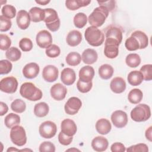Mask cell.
<instances>
[{"label": "cell", "mask_w": 152, "mask_h": 152, "mask_svg": "<svg viewBox=\"0 0 152 152\" xmlns=\"http://www.w3.org/2000/svg\"><path fill=\"white\" fill-rule=\"evenodd\" d=\"M36 2L40 5H45L47 4H48L49 2H50V1H36Z\"/></svg>", "instance_id": "9f6ffc18"}, {"label": "cell", "mask_w": 152, "mask_h": 152, "mask_svg": "<svg viewBox=\"0 0 152 152\" xmlns=\"http://www.w3.org/2000/svg\"><path fill=\"white\" fill-rule=\"evenodd\" d=\"M5 56L10 61L15 62L20 59L21 53L17 48L11 47L6 51Z\"/></svg>", "instance_id": "e575fe53"}, {"label": "cell", "mask_w": 152, "mask_h": 152, "mask_svg": "<svg viewBox=\"0 0 152 152\" xmlns=\"http://www.w3.org/2000/svg\"><path fill=\"white\" fill-rule=\"evenodd\" d=\"M58 69L54 65H48L43 69L42 77L47 82L52 83L56 81L58 77Z\"/></svg>", "instance_id": "4fadbf2b"}, {"label": "cell", "mask_w": 152, "mask_h": 152, "mask_svg": "<svg viewBox=\"0 0 152 152\" xmlns=\"http://www.w3.org/2000/svg\"><path fill=\"white\" fill-rule=\"evenodd\" d=\"M106 38L113 39L121 44L122 40V31L118 27L110 26L106 32Z\"/></svg>", "instance_id": "4316f807"}, {"label": "cell", "mask_w": 152, "mask_h": 152, "mask_svg": "<svg viewBox=\"0 0 152 152\" xmlns=\"http://www.w3.org/2000/svg\"><path fill=\"white\" fill-rule=\"evenodd\" d=\"M4 123L7 128H12L20 123V117L17 114L10 113L5 116Z\"/></svg>", "instance_id": "d6a6232c"}, {"label": "cell", "mask_w": 152, "mask_h": 152, "mask_svg": "<svg viewBox=\"0 0 152 152\" xmlns=\"http://www.w3.org/2000/svg\"><path fill=\"white\" fill-rule=\"evenodd\" d=\"M65 61L70 66H77L80 64L81 61V56L80 53L75 52H72L69 53L66 58Z\"/></svg>", "instance_id": "836d02e7"}, {"label": "cell", "mask_w": 152, "mask_h": 152, "mask_svg": "<svg viewBox=\"0 0 152 152\" xmlns=\"http://www.w3.org/2000/svg\"><path fill=\"white\" fill-rule=\"evenodd\" d=\"M125 48L129 51H134L140 49V44L136 38L131 36L128 37L125 43Z\"/></svg>", "instance_id": "ab89813d"}, {"label": "cell", "mask_w": 152, "mask_h": 152, "mask_svg": "<svg viewBox=\"0 0 152 152\" xmlns=\"http://www.w3.org/2000/svg\"><path fill=\"white\" fill-rule=\"evenodd\" d=\"M131 36L137 39L140 44V49H144L147 47L148 45V39L145 33L140 30H137L131 34Z\"/></svg>", "instance_id": "f1b7e54d"}, {"label": "cell", "mask_w": 152, "mask_h": 152, "mask_svg": "<svg viewBox=\"0 0 152 152\" xmlns=\"http://www.w3.org/2000/svg\"><path fill=\"white\" fill-rule=\"evenodd\" d=\"M110 87L111 90L115 93H122L126 89V83L122 78L115 77L111 81Z\"/></svg>", "instance_id": "44dd1931"}, {"label": "cell", "mask_w": 152, "mask_h": 152, "mask_svg": "<svg viewBox=\"0 0 152 152\" xmlns=\"http://www.w3.org/2000/svg\"><path fill=\"white\" fill-rule=\"evenodd\" d=\"M40 68L37 64L31 62L26 64L23 69V75L28 79H33L37 76Z\"/></svg>", "instance_id": "2e32d148"}, {"label": "cell", "mask_w": 152, "mask_h": 152, "mask_svg": "<svg viewBox=\"0 0 152 152\" xmlns=\"http://www.w3.org/2000/svg\"><path fill=\"white\" fill-rule=\"evenodd\" d=\"M20 151V150H18V149H17V148H14V147H12L9 148L7 150V151H8H8Z\"/></svg>", "instance_id": "6f0895ef"}, {"label": "cell", "mask_w": 152, "mask_h": 152, "mask_svg": "<svg viewBox=\"0 0 152 152\" xmlns=\"http://www.w3.org/2000/svg\"><path fill=\"white\" fill-rule=\"evenodd\" d=\"M113 68L109 64H103L99 68V74L100 78L103 80L110 78L113 74Z\"/></svg>", "instance_id": "4dcf8cb0"}, {"label": "cell", "mask_w": 152, "mask_h": 152, "mask_svg": "<svg viewBox=\"0 0 152 152\" xmlns=\"http://www.w3.org/2000/svg\"><path fill=\"white\" fill-rule=\"evenodd\" d=\"M73 137L72 136H68L64 134L61 131L58 135V140L61 144L64 145H68L71 143L72 141Z\"/></svg>", "instance_id": "f907efd6"}, {"label": "cell", "mask_w": 152, "mask_h": 152, "mask_svg": "<svg viewBox=\"0 0 152 152\" xmlns=\"http://www.w3.org/2000/svg\"><path fill=\"white\" fill-rule=\"evenodd\" d=\"M84 36L88 43L92 46L97 47L102 45L104 40L103 32L94 26L87 27L85 31Z\"/></svg>", "instance_id": "7a4b0ae2"}, {"label": "cell", "mask_w": 152, "mask_h": 152, "mask_svg": "<svg viewBox=\"0 0 152 152\" xmlns=\"http://www.w3.org/2000/svg\"><path fill=\"white\" fill-rule=\"evenodd\" d=\"M126 65L131 68H136L141 63V58L137 53H130L125 59Z\"/></svg>", "instance_id": "d590c367"}, {"label": "cell", "mask_w": 152, "mask_h": 152, "mask_svg": "<svg viewBox=\"0 0 152 152\" xmlns=\"http://www.w3.org/2000/svg\"><path fill=\"white\" fill-rule=\"evenodd\" d=\"M90 2L91 1L87 0H67L65 1V5L69 10L75 11L81 7L87 6Z\"/></svg>", "instance_id": "83f0119b"}, {"label": "cell", "mask_w": 152, "mask_h": 152, "mask_svg": "<svg viewBox=\"0 0 152 152\" xmlns=\"http://www.w3.org/2000/svg\"><path fill=\"white\" fill-rule=\"evenodd\" d=\"M126 151H131V152H137V151H142V152H147L148 151V146L144 143H140L138 144H135L134 145H131L128 147Z\"/></svg>", "instance_id": "681fc988"}, {"label": "cell", "mask_w": 152, "mask_h": 152, "mask_svg": "<svg viewBox=\"0 0 152 152\" xmlns=\"http://www.w3.org/2000/svg\"><path fill=\"white\" fill-rule=\"evenodd\" d=\"M49 110V106L45 102H40L37 103L34 107V113L39 118L46 116L48 114Z\"/></svg>", "instance_id": "f546056e"}, {"label": "cell", "mask_w": 152, "mask_h": 152, "mask_svg": "<svg viewBox=\"0 0 152 152\" xmlns=\"http://www.w3.org/2000/svg\"><path fill=\"white\" fill-rule=\"evenodd\" d=\"M100 6H102L107 9L109 12L112 11L115 8L116 2L115 1H97Z\"/></svg>", "instance_id": "816d5d0a"}, {"label": "cell", "mask_w": 152, "mask_h": 152, "mask_svg": "<svg viewBox=\"0 0 152 152\" xmlns=\"http://www.w3.org/2000/svg\"><path fill=\"white\" fill-rule=\"evenodd\" d=\"M18 87L17 80L14 77H7L0 82L1 90L6 93L12 94L16 91Z\"/></svg>", "instance_id": "9c48e42d"}, {"label": "cell", "mask_w": 152, "mask_h": 152, "mask_svg": "<svg viewBox=\"0 0 152 152\" xmlns=\"http://www.w3.org/2000/svg\"><path fill=\"white\" fill-rule=\"evenodd\" d=\"M30 17L29 13H28L25 10H20L18 11L17 18L16 21L18 27L21 30H26L27 29L30 24Z\"/></svg>", "instance_id": "9a60e30c"}, {"label": "cell", "mask_w": 152, "mask_h": 152, "mask_svg": "<svg viewBox=\"0 0 152 152\" xmlns=\"http://www.w3.org/2000/svg\"><path fill=\"white\" fill-rule=\"evenodd\" d=\"M93 86L92 81L88 83H83L80 80H78L77 83V87L79 91L83 93H86L90 91Z\"/></svg>", "instance_id": "bcb514c9"}, {"label": "cell", "mask_w": 152, "mask_h": 152, "mask_svg": "<svg viewBox=\"0 0 152 152\" xmlns=\"http://www.w3.org/2000/svg\"><path fill=\"white\" fill-rule=\"evenodd\" d=\"M50 92V95L53 99L60 101L65 99L67 93V90L62 84L56 83L52 86Z\"/></svg>", "instance_id": "5bb4252c"}, {"label": "cell", "mask_w": 152, "mask_h": 152, "mask_svg": "<svg viewBox=\"0 0 152 152\" xmlns=\"http://www.w3.org/2000/svg\"><path fill=\"white\" fill-rule=\"evenodd\" d=\"M94 76V68L89 65L84 66L79 71V80L83 83H88L92 81Z\"/></svg>", "instance_id": "d6986e66"}, {"label": "cell", "mask_w": 152, "mask_h": 152, "mask_svg": "<svg viewBox=\"0 0 152 152\" xmlns=\"http://www.w3.org/2000/svg\"><path fill=\"white\" fill-rule=\"evenodd\" d=\"M21 96L30 101H37L42 97V92L40 89L35 86L34 84L30 82L23 83L20 88Z\"/></svg>", "instance_id": "6da1fadb"}, {"label": "cell", "mask_w": 152, "mask_h": 152, "mask_svg": "<svg viewBox=\"0 0 152 152\" xmlns=\"http://www.w3.org/2000/svg\"><path fill=\"white\" fill-rule=\"evenodd\" d=\"M151 128L152 126H150L146 131H145V137L148 139L150 141H151Z\"/></svg>", "instance_id": "11a10c76"}, {"label": "cell", "mask_w": 152, "mask_h": 152, "mask_svg": "<svg viewBox=\"0 0 152 152\" xmlns=\"http://www.w3.org/2000/svg\"><path fill=\"white\" fill-rule=\"evenodd\" d=\"M29 15L31 21L34 23L40 22L44 20L45 17V10L44 9L34 7L30 10Z\"/></svg>", "instance_id": "d4e9b609"}, {"label": "cell", "mask_w": 152, "mask_h": 152, "mask_svg": "<svg viewBox=\"0 0 152 152\" xmlns=\"http://www.w3.org/2000/svg\"><path fill=\"white\" fill-rule=\"evenodd\" d=\"M119 45L120 43L113 39L106 38L104 49V55L110 59L115 58L119 53Z\"/></svg>", "instance_id": "52a82bcc"}, {"label": "cell", "mask_w": 152, "mask_h": 152, "mask_svg": "<svg viewBox=\"0 0 152 152\" xmlns=\"http://www.w3.org/2000/svg\"><path fill=\"white\" fill-rule=\"evenodd\" d=\"M91 145L94 150L98 152H102L105 151L107 148L109 142L106 138L102 136H97L93 139Z\"/></svg>", "instance_id": "ffe728a7"}, {"label": "cell", "mask_w": 152, "mask_h": 152, "mask_svg": "<svg viewBox=\"0 0 152 152\" xmlns=\"http://www.w3.org/2000/svg\"><path fill=\"white\" fill-rule=\"evenodd\" d=\"M45 52L48 57L54 58L60 55L61 50L58 46L56 45H52L46 49Z\"/></svg>", "instance_id": "ee69618b"}, {"label": "cell", "mask_w": 152, "mask_h": 152, "mask_svg": "<svg viewBox=\"0 0 152 152\" xmlns=\"http://www.w3.org/2000/svg\"><path fill=\"white\" fill-rule=\"evenodd\" d=\"M143 97L142 91L139 88H134L131 90L128 95V99L129 102L132 104L139 103Z\"/></svg>", "instance_id": "1f68e13d"}, {"label": "cell", "mask_w": 152, "mask_h": 152, "mask_svg": "<svg viewBox=\"0 0 152 152\" xmlns=\"http://www.w3.org/2000/svg\"><path fill=\"white\" fill-rule=\"evenodd\" d=\"M10 138L12 143L17 146L21 147L25 145L27 137L24 128L20 125L13 126L10 131Z\"/></svg>", "instance_id": "8992f818"}, {"label": "cell", "mask_w": 152, "mask_h": 152, "mask_svg": "<svg viewBox=\"0 0 152 152\" xmlns=\"http://www.w3.org/2000/svg\"><path fill=\"white\" fill-rule=\"evenodd\" d=\"M74 26L79 28H82L84 27L87 22V15L83 12L77 13L74 17Z\"/></svg>", "instance_id": "8d00e7d4"}, {"label": "cell", "mask_w": 152, "mask_h": 152, "mask_svg": "<svg viewBox=\"0 0 152 152\" xmlns=\"http://www.w3.org/2000/svg\"><path fill=\"white\" fill-rule=\"evenodd\" d=\"M150 116V108L145 104H138L131 112V118L135 122H144L148 120Z\"/></svg>", "instance_id": "277c9868"}, {"label": "cell", "mask_w": 152, "mask_h": 152, "mask_svg": "<svg viewBox=\"0 0 152 152\" xmlns=\"http://www.w3.org/2000/svg\"><path fill=\"white\" fill-rule=\"evenodd\" d=\"M1 12L3 16L8 19H11L15 16L16 9L11 5H5L2 8Z\"/></svg>", "instance_id": "f35d334b"}, {"label": "cell", "mask_w": 152, "mask_h": 152, "mask_svg": "<svg viewBox=\"0 0 152 152\" xmlns=\"http://www.w3.org/2000/svg\"><path fill=\"white\" fill-rule=\"evenodd\" d=\"M140 72L143 75V78L145 81H150L152 80V65H144L140 68Z\"/></svg>", "instance_id": "60d3db41"}, {"label": "cell", "mask_w": 152, "mask_h": 152, "mask_svg": "<svg viewBox=\"0 0 152 152\" xmlns=\"http://www.w3.org/2000/svg\"><path fill=\"white\" fill-rule=\"evenodd\" d=\"M111 151L112 152H124L126 149L125 145L121 142H115L110 147Z\"/></svg>", "instance_id": "f5cc1de1"}, {"label": "cell", "mask_w": 152, "mask_h": 152, "mask_svg": "<svg viewBox=\"0 0 152 152\" xmlns=\"http://www.w3.org/2000/svg\"><path fill=\"white\" fill-rule=\"evenodd\" d=\"M0 24L1 31H7L11 28L12 26V22L10 19H8L1 15L0 16Z\"/></svg>", "instance_id": "7dc6e473"}, {"label": "cell", "mask_w": 152, "mask_h": 152, "mask_svg": "<svg viewBox=\"0 0 152 152\" xmlns=\"http://www.w3.org/2000/svg\"><path fill=\"white\" fill-rule=\"evenodd\" d=\"M11 108L14 112L21 113L25 111L26 109V104L23 100L17 99L12 102L11 104Z\"/></svg>", "instance_id": "74e56055"}, {"label": "cell", "mask_w": 152, "mask_h": 152, "mask_svg": "<svg viewBox=\"0 0 152 152\" xmlns=\"http://www.w3.org/2000/svg\"><path fill=\"white\" fill-rule=\"evenodd\" d=\"M37 45L41 48H48L52 45V37L51 34L46 30L38 32L36 35Z\"/></svg>", "instance_id": "7c38bea8"}, {"label": "cell", "mask_w": 152, "mask_h": 152, "mask_svg": "<svg viewBox=\"0 0 152 152\" xmlns=\"http://www.w3.org/2000/svg\"><path fill=\"white\" fill-rule=\"evenodd\" d=\"M19 47L23 52H28L33 48L32 41L27 37H24L19 42Z\"/></svg>", "instance_id": "b9f144b4"}, {"label": "cell", "mask_w": 152, "mask_h": 152, "mask_svg": "<svg viewBox=\"0 0 152 152\" xmlns=\"http://www.w3.org/2000/svg\"><path fill=\"white\" fill-rule=\"evenodd\" d=\"M111 121L115 126L121 128L125 126L128 123V116L125 112L118 110L113 112L111 115Z\"/></svg>", "instance_id": "8fae6325"}, {"label": "cell", "mask_w": 152, "mask_h": 152, "mask_svg": "<svg viewBox=\"0 0 152 152\" xmlns=\"http://www.w3.org/2000/svg\"><path fill=\"white\" fill-rule=\"evenodd\" d=\"M12 65L11 62L7 59L0 61V74H7L11 72L12 70Z\"/></svg>", "instance_id": "7bdbcfd3"}, {"label": "cell", "mask_w": 152, "mask_h": 152, "mask_svg": "<svg viewBox=\"0 0 152 152\" xmlns=\"http://www.w3.org/2000/svg\"><path fill=\"white\" fill-rule=\"evenodd\" d=\"M0 107H1V110H0V115L1 116H3L4 115L8 110V107L7 106V105L2 102H1L0 103Z\"/></svg>", "instance_id": "db71d44e"}, {"label": "cell", "mask_w": 152, "mask_h": 152, "mask_svg": "<svg viewBox=\"0 0 152 152\" xmlns=\"http://www.w3.org/2000/svg\"><path fill=\"white\" fill-rule=\"evenodd\" d=\"M127 80L129 84L133 86H137L141 84L144 78L142 73L140 71L135 70L131 71L128 74Z\"/></svg>", "instance_id": "484cf974"}, {"label": "cell", "mask_w": 152, "mask_h": 152, "mask_svg": "<svg viewBox=\"0 0 152 152\" xmlns=\"http://www.w3.org/2000/svg\"><path fill=\"white\" fill-rule=\"evenodd\" d=\"M82 106L81 100L77 97H71L66 102L64 109L66 114L74 115L78 113Z\"/></svg>", "instance_id": "30bf717a"}, {"label": "cell", "mask_w": 152, "mask_h": 152, "mask_svg": "<svg viewBox=\"0 0 152 152\" xmlns=\"http://www.w3.org/2000/svg\"><path fill=\"white\" fill-rule=\"evenodd\" d=\"M57 131L56 124L50 121L42 123L39 128L40 136L44 138H51L53 137Z\"/></svg>", "instance_id": "ba28073f"}, {"label": "cell", "mask_w": 152, "mask_h": 152, "mask_svg": "<svg viewBox=\"0 0 152 152\" xmlns=\"http://www.w3.org/2000/svg\"><path fill=\"white\" fill-rule=\"evenodd\" d=\"M45 17L43 21L47 28L52 31H56L60 27V20L57 12L52 8L44 9Z\"/></svg>", "instance_id": "5b68a950"}, {"label": "cell", "mask_w": 152, "mask_h": 152, "mask_svg": "<svg viewBox=\"0 0 152 152\" xmlns=\"http://www.w3.org/2000/svg\"><path fill=\"white\" fill-rule=\"evenodd\" d=\"M72 150H75V151H80L78 149H68L67 150V151H72Z\"/></svg>", "instance_id": "680465c9"}, {"label": "cell", "mask_w": 152, "mask_h": 152, "mask_svg": "<svg viewBox=\"0 0 152 152\" xmlns=\"http://www.w3.org/2000/svg\"><path fill=\"white\" fill-rule=\"evenodd\" d=\"M109 11L104 7L99 6L96 8L88 16L89 23L96 27L102 26L108 17Z\"/></svg>", "instance_id": "3957f363"}, {"label": "cell", "mask_w": 152, "mask_h": 152, "mask_svg": "<svg viewBox=\"0 0 152 152\" xmlns=\"http://www.w3.org/2000/svg\"><path fill=\"white\" fill-rule=\"evenodd\" d=\"M111 128V124L109 121L106 119H100L96 123V129L97 131L102 135H106L109 133Z\"/></svg>", "instance_id": "cb8c5ba5"}, {"label": "cell", "mask_w": 152, "mask_h": 152, "mask_svg": "<svg viewBox=\"0 0 152 152\" xmlns=\"http://www.w3.org/2000/svg\"><path fill=\"white\" fill-rule=\"evenodd\" d=\"M11 40L6 34H1L0 35V49L2 50H8L10 48Z\"/></svg>", "instance_id": "f6af8a7d"}, {"label": "cell", "mask_w": 152, "mask_h": 152, "mask_svg": "<svg viewBox=\"0 0 152 152\" xmlns=\"http://www.w3.org/2000/svg\"><path fill=\"white\" fill-rule=\"evenodd\" d=\"M98 55L96 51L93 49H87L82 53L81 58L84 64L91 65L97 60Z\"/></svg>", "instance_id": "603a6c76"}, {"label": "cell", "mask_w": 152, "mask_h": 152, "mask_svg": "<svg viewBox=\"0 0 152 152\" xmlns=\"http://www.w3.org/2000/svg\"><path fill=\"white\" fill-rule=\"evenodd\" d=\"M61 79L65 85L71 86L73 84L76 80V74L74 70L70 68H64L61 72Z\"/></svg>", "instance_id": "ac0fdd59"}, {"label": "cell", "mask_w": 152, "mask_h": 152, "mask_svg": "<svg viewBox=\"0 0 152 152\" xmlns=\"http://www.w3.org/2000/svg\"><path fill=\"white\" fill-rule=\"evenodd\" d=\"M67 44L72 47L78 45L82 40V34L78 30H72L69 31L66 36Z\"/></svg>", "instance_id": "7402d4cb"}, {"label": "cell", "mask_w": 152, "mask_h": 152, "mask_svg": "<svg viewBox=\"0 0 152 152\" xmlns=\"http://www.w3.org/2000/svg\"><path fill=\"white\" fill-rule=\"evenodd\" d=\"M61 131L68 136H73L77 132V125L74 121L70 119L63 120L61 124Z\"/></svg>", "instance_id": "e0dca14e"}, {"label": "cell", "mask_w": 152, "mask_h": 152, "mask_svg": "<svg viewBox=\"0 0 152 152\" xmlns=\"http://www.w3.org/2000/svg\"><path fill=\"white\" fill-rule=\"evenodd\" d=\"M39 150L40 152H54L55 151V146L52 142L50 141H44L40 144Z\"/></svg>", "instance_id": "c3c4849f"}]
</instances>
